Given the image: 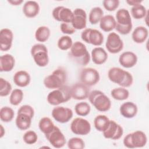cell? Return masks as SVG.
Here are the masks:
<instances>
[{
	"label": "cell",
	"instance_id": "cell-29",
	"mask_svg": "<svg viewBox=\"0 0 149 149\" xmlns=\"http://www.w3.org/2000/svg\"><path fill=\"white\" fill-rule=\"evenodd\" d=\"M110 119L104 115H97L94 120V125L97 130L103 132H104L108 127Z\"/></svg>",
	"mask_w": 149,
	"mask_h": 149
},
{
	"label": "cell",
	"instance_id": "cell-2",
	"mask_svg": "<svg viewBox=\"0 0 149 149\" xmlns=\"http://www.w3.org/2000/svg\"><path fill=\"white\" fill-rule=\"evenodd\" d=\"M69 55L73 61L82 66L87 65L90 61V55L86 45L80 41L73 43Z\"/></svg>",
	"mask_w": 149,
	"mask_h": 149
},
{
	"label": "cell",
	"instance_id": "cell-23",
	"mask_svg": "<svg viewBox=\"0 0 149 149\" xmlns=\"http://www.w3.org/2000/svg\"><path fill=\"white\" fill-rule=\"evenodd\" d=\"M40 6L36 1H26L23 6V12L24 16L29 18H33L38 15L40 12Z\"/></svg>",
	"mask_w": 149,
	"mask_h": 149
},
{
	"label": "cell",
	"instance_id": "cell-21",
	"mask_svg": "<svg viewBox=\"0 0 149 149\" xmlns=\"http://www.w3.org/2000/svg\"><path fill=\"white\" fill-rule=\"evenodd\" d=\"M120 65L125 68H130L135 66L137 62V56L133 52H123L119 58Z\"/></svg>",
	"mask_w": 149,
	"mask_h": 149
},
{
	"label": "cell",
	"instance_id": "cell-31",
	"mask_svg": "<svg viewBox=\"0 0 149 149\" xmlns=\"http://www.w3.org/2000/svg\"><path fill=\"white\" fill-rule=\"evenodd\" d=\"M38 127L41 132L44 134H47L52 130L55 125L49 118L44 117L40 120Z\"/></svg>",
	"mask_w": 149,
	"mask_h": 149
},
{
	"label": "cell",
	"instance_id": "cell-34",
	"mask_svg": "<svg viewBox=\"0 0 149 149\" xmlns=\"http://www.w3.org/2000/svg\"><path fill=\"white\" fill-rule=\"evenodd\" d=\"M15 116V112L12 108L9 107H2L0 109V119L3 122H10Z\"/></svg>",
	"mask_w": 149,
	"mask_h": 149
},
{
	"label": "cell",
	"instance_id": "cell-36",
	"mask_svg": "<svg viewBox=\"0 0 149 149\" xmlns=\"http://www.w3.org/2000/svg\"><path fill=\"white\" fill-rule=\"evenodd\" d=\"M76 113L80 116H86L88 115L91 111L90 105L86 102H80L76 104L74 107Z\"/></svg>",
	"mask_w": 149,
	"mask_h": 149
},
{
	"label": "cell",
	"instance_id": "cell-39",
	"mask_svg": "<svg viewBox=\"0 0 149 149\" xmlns=\"http://www.w3.org/2000/svg\"><path fill=\"white\" fill-rule=\"evenodd\" d=\"M68 147L70 149H83L85 147V143L81 138L72 137L69 140Z\"/></svg>",
	"mask_w": 149,
	"mask_h": 149
},
{
	"label": "cell",
	"instance_id": "cell-11",
	"mask_svg": "<svg viewBox=\"0 0 149 149\" xmlns=\"http://www.w3.org/2000/svg\"><path fill=\"white\" fill-rule=\"evenodd\" d=\"M100 76L99 72L92 68H86L83 69L80 74L81 83L87 86L95 85L100 80Z\"/></svg>",
	"mask_w": 149,
	"mask_h": 149
},
{
	"label": "cell",
	"instance_id": "cell-27",
	"mask_svg": "<svg viewBox=\"0 0 149 149\" xmlns=\"http://www.w3.org/2000/svg\"><path fill=\"white\" fill-rule=\"evenodd\" d=\"M148 36V29L144 26H138L134 29L132 34V38L133 41L137 44L144 42Z\"/></svg>",
	"mask_w": 149,
	"mask_h": 149
},
{
	"label": "cell",
	"instance_id": "cell-20",
	"mask_svg": "<svg viewBox=\"0 0 149 149\" xmlns=\"http://www.w3.org/2000/svg\"><path fill=\"white\" fill-rule=\"evenodd\" d=\"M13 39V34L11 30L5 28L0 31V49L7 51L11 48Z\"/></svg>",
	"mask_w": 149,
	"mask_h": 149
},
{
	"label": "cell",
	"instance_id": "cell-26",
	"mask_svg": "<svg viewBox=\"0 0 149 149\" xmlns=\"http://www.w3.org/2000/svg\"><path fill=\"white\" fill-rule=\"evenodd\" d=\"M15 65V59L10 54H5L0 57V71L8 72L11 71Z\"/></svg>",
	"mask_w": 149,
	"mask_h": 149
},
{
	"label": "cell",
	"instance_id": "cell-46",
	"mask_svg": "<svg viewBox=\"0 0 149 149\" xmlns=\"http://www.w3.org/2000/svg\"><path fill=\"white\" fill-rule=\"evenodd\" d=\"M0 126H1V136H0V137L2 138L4 134H5V130H4L2 125H1Z\"/></svg>",
	"mask_w": 149,
	"mask_h": 149
},
{
	"label": "cell",
	"instance_id": "cell-22",
	"mask_svg": "<svg viewBox=\"0 0 149 149\" xmlns=\"http://www.w3.org/2000/svg\"><path fill=\"white\" fill-rule=\"evenodd\" d=\"M120 113L126 118L131 119L134 118L138 111L137 105L130 101L123 103L119 108Z\"/></svg>",
	"mask_w": 149,
	"mask_h": 149
},
{
	"label": "cell",
	"instance_id": "cell-43",
	"mask_svg": "<svg viewBox=\"0 0 149 149\" xmlns=\"http://www.w3.org/2000/svg\"><path fill=\"white\" fill-rule=\"evenodd\" d=\"M60 29L63 34H73L76 31L72 24L68 23H62L60 25Z\"/></svg>",
	"mask_w": 149,
	"mask_h": 149
},
{
	"label": "cell",
	"instance_id": "cell-41",
	"mask_svg": "<svg viewBox=\"0 0 149 149\" xmlns=\"http://www.w3.org/2000/svg\"><path fill=\"white\" fill-rule=\"evenodd\" d=\"M38 136L37 133L33 130L27 131L23 136L24 142L27 144H33L37 141Z\"/></svg>",
	"mask_w": 149,
	"mask_h": 149
},
{
	"label": "cell",
	"instance_id": "cell-19",
	"mask_svg": "<svg viewBox=\"0 0 149 149\" xmlns=\"http://www.w3.org/2000/svg\"><path fill=\"white\" fill-rule=\"evenodd\" d=\"M73 17L71 24L75 30H82L86 28L87 24V14L81 8H76L73 12Z\"/></svg>",
	"mask_w": 149,
	"mask_h": 149
},
{
	"label": "cell",
	"instance_id": "cell-15",
	"mask_svg": "<svg viewBox=\"0 0 149 149\" xmlns=\"http://www.w3.org/2000/svg\"><path fill=\"white\" fill-rule=\"evenodd\" d=\"M51 115L56 122L65 123L68 122L72 118L73 113L72 110L69 108L58 106L52 109Z\"/></svg>",
	"mask_w": 149,
	"mask_h": 149
},
{
	"label": "cell",
	"instance_id": "cell-33",
	"mask_svg": "<svg viewBox=\"0 0 149 149\" xmlns=\"http://www.w3.org/2000/svg\"><path fill=\"white\" fill-rule=\"evenodd\" d=\"M104 12L100 7H94L90 12L88 20L91 24H96L103 17Z\"/></svg>",
	"mask_w": 149,
	"mask_h": 149
},
{
	"label": "cell",
	"instance_id": "cell-40",
	"mask_svg": "<svg viewBox=\"0 0 149 149\" xmlns=\"http://www.w3.org/2000/svg\"><path fill=\"white\" fill-rule=\"evenodd\" d=\"M12 90L10 83L2 77L0 78V96L6 97L9 94Z\"/></svg>",
	"mask_w": 149,
	"mask_h": 149
},
{
	"label": "cell",
	"instance_id": "cell-4",
	"mask_svg": "<svg viewBox=\"0 0 149 149\" xmlns=\"http://www.w3.org/2000/svg\"><path fill=\"white\" fill-rule=\"evenodd\" d=\"M116 30L122 35L128 34L133 26L129 12L124 8L119 9L116 13Z\"/></svg>",
	"mask_w": 149,
	"mask_h": 149
},
{
	"label": "cell",
	"instance_id": "cell-38",
	"mask_svg": "<svg viewBox=\"0 0 149 149\" xmlns=\"http://www.w3.org/2000/svg\"><path fill=\"white\" fill-rule=\"evenodd\" d=\"M72 45V39L69 36H63L61 37L57 42L58 47L62 51H66L70 49Z\"/></svg>",
	"mask_w": 149,
	"mask_h": 149
},
{
	"label": "cell",
	"instance_id": "cell-5",
	"mask_svg": "<svg viewBox=\"0 0 149 149\" xmlns=\"http://www.w3.org/2000/svg\"><path fill=\"white\" fill-rule=\"evenodd\" d=\"M67 80V73L62 68H58L44 79V84L49 89H56L64 86Z\"/></svg>",
	"mask_w": 149,
	"mask_h": 149
},
{
	"label": "cell",
	"instance_id": "cell-24",
	"mask_svg": "<svg viewBox=\"0 0 149 149\" xmlns=\"http://www.w3.org/2000/svg\"><path fill=\"white\" fill-rule=\"evenodd\" d=\"M91 59L96 65H102L108 59V54L102 47H95L93 48L91 53Z\"/></svg>",
	"mask_w": 149,
	"mask_h": 149
},
{
	"label": "cell",
	"instance_id": "cell-10",
	"mask_svg": "<svg viewBox=\"0 0 149 149\" xmlns=\"http://www.w3.org/2000/svg\"><path fill=\"white\" fill-rule=\"evenodd\" d=\"M82 40L94 46H100L104 42V36L98 30L90 28L84 29L81 34Z\"/></svg>",
	"mask_w": 149,
	"mask_h": 149
},
{
	"label": "cell",
	"instance_id": "cell-6",
	"mask_svg": "<svg viewBox=\"0 0 149 149\" xmlns=\"http://www.w3.org/2000/svg\"><path fill=\"white\" fill-rule=\"evenodd\" d=\"M88 98L90 102L98 111L106 112L111 107L110 99L101 91L93 90L91 91Z\"/></svg>",
	"mask_w": 149,
	"mask_h": 149
},
{
	"label": "cell",
	"instance_id": "cell-13",
	"mask_svg": "<svg viewBox=\"0 0 149 149\" xmlns=\"http://www.w3.org/2000/svg\"><path fill=\"white\" fill-rule=\"evenodd\" d=\"M105 47L109 52L113 54H117L122 50L123 42L118 34L112 32L107 37Z\"/></svg>",
	"mask_w": 149,
	"mask_h": 149
},
{
	"label": "cell",
	"instance_id": "cell-44",
	"mask_svg": "<svg viewBox=\"0 0 149 149\" xmlns=\"http://www.w3.org/2000/svg\"><path fill=\"white\" fill-rule=\"evenodd\" d=\"M126 3H127L129 5L131 6H135L139 4H141V3L143 2V1H139V0H128L126 1Z\"/></svg>",
	"mask_w": 149,
	"mask_h": 149
},
{
	"label": "cell",
	"instance_id": "cell-28",
	"mask_svg": "<svg viewBox=\"0 0 149 149\" xmlns=\"http://www.w3.org/2000/svg\"><path fill=\"white\" fill-rule=\"evenodd\" d=\"M116 19L111 15L103 16L100 21V27L105 32H110L115 28Z\"/></svg>",
	"mask_w": 149,
	"mask_h": 149
},
{
	"label": "cell",
	"instance_id": "cell-18",
	"mask_svg": "<svg viewBox=\"0 0 149 149\" xmlns=\"http://www.w3.org/2000/svg\"><path fill=\"white\" fill-rule=\"evenodd\" d=\"M90 93L88 86L82 83H77L70 87L71 97L74 100H86L88 97Z\"/></svg>",
	"mask_w": 149,
	"mask_h": 149
},
{
	"label": "cell",
	"instance_id": "cell-7",
	"mask_svg": "<svg viewBox=\"0 0 149 149\" xmlns=\"http://www.w3.org/2000/svg\"><path fill=\"white\" fill-rule=\"evenodd\" d=\"M70 87L68 86H63L50 92L47 97L48 102L54 106L68 102L71 99Z\"/></svg>",
	"mask_w": 149,
	"mask_h": 149
},
{
	"label": "cell",
	"instance_id": "cell-35",
	"mask_svg": "<svg viewBox=\"0 0 149 149\" xmlns=\"http://www.w3.org/2000/svg\"><path fill=\"white\" fill-rule=\"evenodd\" d=\"M147 13L146 8L141 4L133 6L131 9V14L135 19L138 20L145 17Z\"/></svg>",
	"mask_w": 149,
	"mask_h": 149
},
{
	"label": "cell",
	"instance_id": "cell-42",
	"mask_svg": "<svg viewBox=\"0 0 149 149\" xmlns=\"http://www.w3.org/2000/svg\"><path fill=\"white\" fill-rule=\"evenodd\" d=\"M119 3V0H104L102 1L104 8L110 12L115 10L118 8Z\"/></svg>",
	"mask_w": 149,
	"mask_h": 149
},
{
	"label": "cell",
	"instance_id": "cell-14",
	"mask_svg": "<svg viewBox=\"0 0 149 149\" xmlns=\"http://www.w3.org/2000/svg\"><path fill=\"white\" fill-rule=\"evenodd\" d=\"M45 138L49 143L54 147L60 148L66 144V138L59 128L55 126L52 130L49 133L45 134Z\"/></svg>",
	"mask_w": 149,
	"mask_h": 149
},
{
	"label": "cell",
	"instance_id": "cell-25",
	"mask_svg": "<svg viewBox=\"0 0 149 149\" xmlns=\"http://www.w3.org/2000/svg\"><path fill=\"white\" fill-rule=\"evenodd\" d=\"M13 79L14 83L20 87L27 86L31 80L29 73L25 70H19L16 72Z\"/></svg>",
	"mask_w": 149,
	"mask_h": 149
},
{
	"label": "cell",
	"instance_id": "cell-30",
	"mask_svg": "<svg viewBox=\"0 0 149 149\" xmlns=\"http://www.w3.org/2000/svg\"><path fill=\"white\" fill-rule=\"evenodd\" d=\"M50 34V30L47 26H40L36 30L35 38L38 42H44L48 40Z\"/></svg>",
	"mask_w": 149,
	"mask_h": 149
},
{
	"label": "cell",
	"instance_id": "cell-37",
	"mask_svg": "<svg viewBox=\"0 0 149 149\" xmlns=\"http://www.w3.org/2000/svg\"><path fill=\"white\" fill-rule=\"evenodd\" d=\"M23 99V92L19 88L14 89L10 93L9 97V102L10 104L17 106L21 103Z\"/></svg>",
	"mask_w": 149,
	"mask_h": 149
},
{
	"label": "cell",
	"instance_id": "cell-12",
	"mask_svg": "<svg viewBox=\"0 0 149 149\" xmlns=\"http://www.w3.org/2000/svg\"><path fill=\"white\" fill-rule=\"evenodd\" d=\"M70 130L75 134L85 136L90 132L91 125L87 119L76 118L71 122Z\"/></svg>",
	"mask_w": 149,
	"mask_h": 149
},
{
	"label": "cell",
	"instance_id": "cell-16",
	"mask_svg": "<svg viewBox=\"0 0 149 149\" xmlns=\"http://www.w3.org/2000/svg\"><path fill=\"white\" fill-rule=\"evenodd\" d=\"M55 20L62 23H71L73 17V12L68 8L59 6L55 8L52 12Z\"/></svg>",
	"mask_w": 149,
	"mask_h": 149
},
{
	"label": "cell",
	"instance_id": "cell-17",
	"mask_svg": "<svg viewBox=\"0 0 149 149\" xmlns=\"http://www.w3.org/2000/svg\"><path fill=\"white\" fill-rule=\"evenodd\" d=\"M102 134L105 139L116 140L122 136L123 129L120 125L111 120L108 128L102 132Z\"/></svg>",
	"mask_w": 149,
	"mask_h": 149
},
{
	"label": "cell",
	"instance_id": "cell-9",
	"mask_svg": "<svg viewBox=\"0 0 149 149\" xmlns=\"http://www.w3.org/2000/svg\"><path fill=\"white\" fill-rule=\"evenodd\" d=\"M30 53L37 66L45 67L48 65L49 62L48 49L44 44H34L31 48Z\"/></svg>",
	"mask_w": 149,
	"mask_h": 149
},
{
	"label": "cell",
	"instance_id": "cell-1",
	"mask_svg": "<svg viewBox=\"0 0 149 149\" xmlns=\"http://www.w3.org/2000/svg\"><path fill=\"white\" fill-rule=\"evenodd\" d=\"M108 77L110 81L122 87H129L133 82V78L131 73L118 67L111 68L108 70Z\"/></svg>",
	"mask_w": 149,
	"mask_h": 149
},
{
	"label": "cell",
	"instance_id": "cell-3",
	"mask_svg": "<svg viewBox=\"0 0 149 149\" xmlns=\"http://www.w3.org/2000/svg\"><path fill=\"white\" fill-rule=\"evenodd\" d=\"M34 115L33 108L29 105L21 106L17 111L16 118V125L21 130L28 129L31 124V120Z\"/></svg>",
	"mask_w": 149,
	"mask_h": 149
},
{
	"label": "cell",
	"instance_id": "cell-32",
	"mask_svg": "<svg viewBox=\"0 0 149 149\" xmlns=\"http://www.w3.org/2000/svg\"><path fill=\"white\" fill-rule=\"evenodd\" d=\"M112 97L118 101H123L128 98L129 91L124 87H118L112 89L111 91Z\"/></svg>",
	"mask_w": 149,
	"mask_h": 149
},
{
	"label": "cell",
	"instance_id": "cell-8",
	"mask_svg": "<svg viewBox=\"0 0 149 149\" xmlns=\"http://www.w3.org/2000/svg\"><path fill=\"white\" fill-rule=\"evenodd\" d=\"M147 142L146 134L141 130H137L127 134L123 139L124 146L129 148H141Z\"/></svg>",
	"mask_w": 149,
	"mask_h": 149
},
{
	"label": "cell",
	"instance_id": "cell-45",
	"mask_svg": "<svg viewBox=\"0 0 149 149\" xmlns=\"http://www.w3.org/2000/svg\"><path fill=\"white\" fill-rule=\"evenodd\" d=\"M8 2L12 5L17 6L22 4L23 2V0H8Z\"/></svg>",
	"mask_w": 149,
	"mask_h": 149
}]
</instances>
